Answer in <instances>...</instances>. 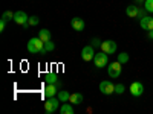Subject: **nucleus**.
Segmentation results:
<instances>
[{
	"label": "nucleus",
	"instance_id": "1",
	"mask_svg": "<svg viewBox=\"0 0 153 114\" xmlns=\"http://www.w3.org/2000/svg\"><path fill=\"white\" fill-rule=\"evenodd\" d=\"M26 49L29 53H45V41H42L38 37H34L28 41Z\"/></svg>",
	"mask_w": 153,
	"mask_h": 114
},
{
	"label": "nucleus",
	"instance_id": "2",
	"mask_svg": "<svg viewBox=\"0 0 153 114\" xmlns=\"http://www.w3.org/2000/svg\"><path fill=\"white\" fill-rule=\"evenodd\" d=\"M60 102H61V100H60L58 97H55V96L46 97V102H45V110H46V113H51V114H52V113L58 111Z\"/></svg>",
	"mask_w": 153,
	"mask_h": 114
},
{
	"label": "nucleus",
	"instance_id": "3",
	"mask_svg": "<svg viewBox=\"0 0 153 114\" xmlns=\"http://www.w3.org/2000/svg\"><path fill=\"white\" fill-rule=\"evenodd\" d=\"M123 64L120 61H115V62H109V66H107V73L110 78H120V75L123 72Z\"/></svg>",
	"mask_w": 153,
	"mask_h": 114
},
{
	"label": "nucleus",
	"instance_id": "4",
	"mask_svg": "<svg viewBox=\"0 0 153 114\" xmlns=\"http://www.w3.org/2000/svg\"><path fill=\"white\" fill-rule=\"evenodd\" d=\"M28 20H29V15H28L25 11H17L16 14H14V21H16L17 24H20V26H23L25 29L29 28Z\"/></svg>",
	"mask_w": 153,
	"mask_h": 114
},
{
	"label": "nucleus",
	"instance_id": "5",
	"mask_svg": "<svg viewBox=\"0 0 153 114\" xmlns=\"http://www.w3.org/2000/svg\"><path fill=\"white\" fill-rule=\"evenodd\" d=\"M94 61H95V66H97L98 69H103V67L109 66V55H107L106 52H103V50H101L100 53H95Z\"/></svg>",
	"mask_w": 153,
	"mask_h": 114
},
{
	"label": "nucleus",
	"instance_id": "6",
	"mask_svg": "<svg viewBox=\"0 0 153 114\" xmlns=\"http://www.w3.org/2000/svg\"><path fill=\"white\" fill-rule=\"evenodd\" d=\"M129 91L133 97H139V96H143L144 94V84L143 82H139V81H135L130 84V88H129Z\"/></svg>",
	"mask_w": 153,
	"mask_h": 114
},
{
	"label": "nucleus",
	"instance_id": "7",
	"mask_svg": "<svg viewBox=\"0 0 153 114\" xmlns=\"http://www.w3.org/2000/svg\"><path fill=\"white\" fill-rule=\"evenodd\" d=\"M100 49L103 50V52H106L107 55H112V53L117 52L118 46H117V43H115L113 40H106V41L101 43V47H100Z\"/></svg>",
	"mask_w": 153,
	"mask_h": 114
},
{
	"label": "nucleus",
	"instance_id": "8",
	"mask_svg": "<svg viewBox=\"0 0 153 114\" xmlns=\"http://www.w3.org/2000/svg\"><path fill=\"white\" fill-rule=\"evenodd\" d=\"M81 58H83V61H86V62L92 61V59L95 58V47H92L91 44L84 46L83 50H81Z\"/></svg>",
	"mask_w": 153,
	"mask_h": 114
},
{
	"label": "nucleus",
	"instance_id": "9",
	"mask_svg": "<svg viewBox=\"0 0 153 114\" xmlns=\"http://www.w3.org/2000/svg\"><path fill=\"white\" fill-rule=\"evenodd\" d=\"M100 91L103 94H113L115 93V84H112L110 81H103L100 84Z\"/></svg>",
	"mask_w": 153,
	"mask_h": 114
},
{
	"label": "nucleus",
	"instance_id": "10",
	"mask_svg": "<svg viewBox=\"0 0 153 114\" xmlns=\"http://www.w3.org/2000/svg\"><path fill=\"white\" fill-rule=\"evenodd\" d=\"M60 87H61V82H58V84H48V85H46V90H45V96H46V97L57 96Z\"/></svg>",
	"mask_w": 153,
	"mask_h": 114
},
{
	"label": "nucleus",
	"instance_id": "11",
	"mask_svg": "<svg viewBox=\"0 0 153 114\" xmlns=\"http://www.w3.org/2000/svg\"><path fill=\"white\" fill-rule=\"evenodd\" d=\"M71 24H72V29L76 31V32H81V31H84V28H86L84 20L80 18V17H74V18L71 20Z\"/></svg>",
	"mask_w": 153,
	"mask_h": 114
},
{
	"label": "nucleus",
	"instance_id": "12",
	"mask_svg": "<svg viewBox=\"0 0 153 114\" xmlns=\"http://www.w3.org/2000/svg\"><path fill=\"white\" fill-rule=\"evenodd\" d=\"M139 26H141L144 31H152L153 29V17H149V15H146V17H143L141 20H139Z\"/></svg>",
	"mask_w": 153,
	"mask_h": 114
},
{
	"label": "nucleus",
	"instance_id": "13",
	"mask_svg": "<svg viewBox=\"0 0 153 114\" xmlns=\"http://www.w3.org/2000/svg\"><path fill=\"white\" fill-rule=\"evenodd\" d=\"M138 12H139V8L136 5H129L126 8V14L130 18H138Z\"/></svg>",
	"mask_w": 153,
	"mask_h": 114
},
{
	"label": "nucleus",
	"instance_id": "14",
	"mask_svg": "<svg viewBox=\"0 0 153 114\" xmlns=\"http://www.w3.org/2000/svg\"><path fill=\"white\" fill-rule=\"evenodd\" d=\"M83 100H84V97L81 93H72L69 97V102L72 105H80V104H83Z\"/></svg>",
	"mask_w": 153,
	"mask_h": 114
},
{
	"label": "nucleus",
	"instance_id": "15",
	"mask_svg": "<svg viewBox=\"0 0 153 114\" xmlns=\"http://www.w3.org/2000/svg\"><path fill=\"white\" fill-rule=\"evenodd\" d=\"M38 38H40L42 41H51V38H52V34H51L48 29H40L38 31Z\"/></svg>",
	"mask_w": 153,
	"mask_h": 114
},
{
	"label": "nucleus",
	"instance_id": "16",
	"mask_svg": "<svg viewBox=\"0 0 153 114\" xmlns=\"http://www.w3.org/2000/svg\"><path fill=\"white\" fill-rule=\"evenodd\" d=\"M46 82L48 84H58V75L57 73H46Z\"/></svg>",
	"mask_w": 153,
	"mask_h": 114
},
{
	"label": "nucleus",
	"instance_id": "17",
	"mask_svg": "<svg viewBox=\"0 0 153 114\" xmlns=\"http://www.w3.org/2000/svg\"><path fill=\"white\" fill-rule=\"evenodd\" d=\"M60 114H74V108H72V105H69V104H63L61 107H60Z\"/></svg>",
	"mask_w": 153,
	"mask_h": 114
},
{
	"label": "nucleus",
	"instance_id": "18",
	"mask_svg": "<svg viewBox=\"0 0 153 114\" xmlns=\"http://www.w3.org/2000/svg\"><path fill=\"white\" fill-rule=\"evenodd\" d=\"M57 97L61 100V102H69V97H71V94H69L66 90H60V91H58V94H57Z\"/></svg>",
	"mask_w": 153,
	"mask_h": 114
},
{
	"label": "nucleus",
	"instance_id": "19",
	"mask_svg": "<svg viewBox=\"0 0 153 114\" xmlns=\"http://www.w3.org/2000/svg\"><path fill=\"white\" fill-rule=\"evenodd\" d=\"M14 14H16V12H12V11H5L3 14H2V20H5V21L14 20Z\"/></svg>",
	"mask_w": 153,
	"mask_h": 114
},
{
	"label": "nucleus",
	"instance_id": "20",
	"mask_svg": "<svg viewBox=\"0 0 153 114\" xmlns=\"http://www.w3.org/2000/svg\"><path fill=\"white\" fill-rule=\"evenodd\" d=\"M129 53L127 52H121V53H118V61L121 62V64H126V62H129Z\"/></svg>",
	"mask_w": 153,
	"mask_h": 114
},
{
	"label": "nucleus",
	"instance_id": "21",
	"mask_svg": "<svg viewBox=\"0 0 153 114\" xmlns=\"http://www.w3.org/2000/svg\"><path fill=\"white\" fill-rule=\"evenodd\" d=\"M52 50H55V44H54L52 41H46V43H45V53L52 52Z\"/></svg>",
	"mask_w": 153,
	"mask_h": 114
},
{
	"label": "nucleus",
	"instance_id": "22",
	"mask_svg": "<svg viewBox=\"0 0 153 114\" xmlns=\"http://www.w3.org/2000/svg\"><path fill=\"white\" fill-rule=\"evenodd\" d=\"M144 9L150 14H153V0H146L144 2Z\"/></svg>",
	"mask_w": 153,
	"mask_h": 114
},
{
	"label": "nucleus",
	"instance_id": "23",
	"mask_svg": "<svg viewBox=\"0 0 153 114\" xmlns=\"http://www.w3.org/2000/svg\"><path fill=\"white\" fill-rule=\"evenodd\" d=\"M124 91H126L124 84H115V93H117V94H123Z\"/></svg>",
	"mask_w": 153,
	"mask_h": 114
},
{
	"label": "nucleus",
	"instance_id": "24",
	"mask_svg": "<svg viewBox=\"0 0 153 114\" xmlns=\"http://www.w3.org/2000/svg\"><path fill=\"white\" fill-rule=\"evenodd\" d=\"M38 23H40V20H38L37 15H31L29 20H28V24H29V26H37Z\"/></svg>",
	"mask_w": 153,
	"mask_h": 114
},
{
	"label": "nucleus",
	"instance_id": "25",
	"mask_svg": "<svg viewBox=\"0 0 153 114\" xmlns=\"http://www.w3.org/2000/svg\"><path fill=\"white\" fill-rule=\"evenodd\" d=\"M101 43H103V41H101L100 40V38H91V46L92 47H95V49H98V47H101Z\"/></svg>",
	"mask_w": 153,
	"mask_h": 114
},
{
	"label": "nucleus",
	"instance_id": "26",
	"mask_svg": "<svg viewBox=\"0 0 153 114\" xmlns=\"http://www.w3.org/2000/svg\"><path fill=\"white\" fill-rule=\"evenodd\" d=\"M6 23H8V21H5V20H0V32H3V31H5V28H6Z\"/></svg>",
	"mask_w": 153,
	"mask_h": 114
},
{
	"label": "nucleus",
	"instance_id": "27",
	"mask_svg": "<svg viewBox=\"0 0 153 114\" xmlns=\"http://www.w3.org/2000/svg\"><path fill=\"white\" fill-rule=\"evenodd\" d=\"M146 15H147V14L144 12V9H141V8H139V12H138V18L141 20V18H143V17H146Z\"/></svg>",
	"mask_w": 153,
	"mask_h": 114
},
{
	"label": "nucleus",
	"instance_id": "28",
	"mask_svg": "<svg viewBox=\"0 0 153 114\" xmlns=\"http://www.w3.org/2000/svg\"><path fill=\"white\" fill-rule=\"evenodd\" d=\"M147 38H149V40H153V29L147 32Z\"/></svg>",
	"mask_w": 153,
	"mask_h": 114
},
{
	"label": "nucleus",
	"instance_id": "29",
	"mask_svg": "<svg viewBox=\"0 0 153 114\" xmlns=\"http://www.w3.org/2000/svg\"><path fill=\"white\" fill-rule=\"evenodd\" d=\"M146 0H135V5H141V3H144Z\"/></svg>",
	"mask_w": 153,
	"mask_h": 114
}]
</instances>
